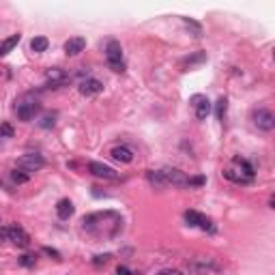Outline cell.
Wrapping results in <instances>:
<instances>
[{
    "mask_svg": "<svg viewBox=\"0 0 275 275\" xmlns=\"http://www.w3.org/2000/svg\"><path fill=\"white\" fill-rule=\"evenodd\" d=\"M88 170H91V174L99 176V179H105V181H119V172H116L114 168H110V166H105V163L91 161V163H88Z\"/></svg>",
    "mask_w": 275,
    "mask_h": 275,
    "instance_id": "cell-10",
    "label": "cell"
},
{
    "mask_svg": "<svg viewBox=\"0 0 275 275\" xmlns=\"http://www.w3.org/2000/svg\"><path fill=\"white\" fill-rule=\"evenodd\" d=\"M191 107L196 110V119L198 121H206V116L211 114V101L206 99L204 95H194L191 99H189Z\"/></svg>",
    "mask_w": 275,
    "mask_h": 275,
    "instance_id": "cell-9",
    "label": "cell"
},
{
    "mask_svg": "<svg viewBox=\"0 0 275 275\" xmlns=\"http://www.w3.org/2000/svg\"><path fill=\"white\" fill-rule=\"evenodd\" d=\"M226 112H228V99H226V97H219L217 103H215V116H217V121H224Z\"/></svg>",
    "mask_w": 275,
    "mask_h": 275,
    "instance_id": "cell-20",
    "label": "cell"
},
{
    "mask_svg": "<svg viewBox=\"0 0 275 275\" xmlns=\"http://www.w3.org/2000/svg\"><path fill=\"white\" fill-rule=\"evenodd\" d=\"M19 39H22V35L17 33V35H11L9 39H5V41L0 43V52H3V56H5V54H9V52L13 50V47L19 43Z\"/></svg>",
    "mask_w": 275,
    "mask_h": 275,
    "instance_id": "cell-18",
    "label": "cell"
},
{
    "mask_svg": "<svg viewBox=\"0 0 275 275\" xmlns=\"http://www.w3.org/2000/svg\"><path fill=\"white\" fill-rule=\"evenodd\" d=\"M17 262L22 264V267H35V264H37V256H35V254H24V256L17 258Z\"/></svg>",
    "mask_w": 275,
    "mask_h": 275,
    "instance_id": "cell-24",
    "label": "cell"
},
{
    "mask_svg": "<svg viewBox=\"0 0 275 275\" xmlns=\"http://www.w3.org/2000/svg\"><path fill=\"white\" fill-rule=\"evenodd\" d=\"M163 176L166 185H172V187H189V176L179 168H161L159 170Z\"/></svg>",
    "mask_w": 275,
    "mask_h": 275,
    "instance_id": "cell-4",
    "label": "cell"
},
{
    "mask_svg": "<svg viewBox=\"0 0 275 275\" xmlns=\"http://www.w3.org/2000/svg\"><path fill=\"white\" fill-rule=\"evenodd\" d=\"M110 155L121 163H131L133 161V153H131V149H127V146H114V149L110 151Z\"/></svg>",
    "mask_w": 275,
    "mask_h": 275,
    "instance_id": "cell-14",
    "label": "cell"
},
{
    "mask_svg": "<svg viewBox=\"0 0 275 275\" xmlns=\"http://www.w3.org/2000/svg\"><path fill=\"white\" fill-rule=\"evenodd\" d=\"M183 24L189 28V31L194 33V37H200L202 35V26L198 24V22H194V19H189V17H183Z\"/></svg>",
    "mask_w": 275,
    "mask_h": 275,
    "instance_id": "cell-23",
    "label": "cell"
},
{
    "mask_svg": "<svg viewBox=\"0 0 275 275\" xmlns=\"http://www.w3.org/2000/svg\"><path fill=\"white\" fill-rule=\"evenodd\" d=\"M11 179H13L17 185H22V183H28V181H31V174L24 172V170H19V168H15V170L11 172Z\"/></svg>",
    "mask_w": 275,
    "mask_h": 275,
    "instance_id": "cell-22",
    "label": "cell"
},
{
    "mask_svg": "<svg viewBox=\"0 0 275 275\" xmlns=\"http://www.w3.org/2000/svg\"><path fill=\"white\" fill-rule=\"evenodd\" d=\"M116 275H135V273H133V271H129V269H127L125 264H121V267L116 269Z\"/></svg>",
    "mask_w": 275,
    "mask_h": 275,
    "instance_id": "cell-30",
    "label": "cell"
},
{
    "mask_svg": "<svg viewBox=\"0 0 275 275\" xmlns=\"http://www.w3.org/2000/svg\"><path fill=\"white\" fill-rule=\"evenodd\" d=\"M161 275H183V273L176 269H166V271H161Z\"/></svg>",
    "mask_w": 275,
    "mask_h": 275,
    "instance_id": "cell-31",
    "label": "cell"
},
{
    "mask_svg": "<svg viewBox=\"0 0 275 275\" xmlns=\"http://www.w3.org/2000/svg\"><path fill=\"white\" fill-rule=\"evenodd\" d=\"M56 125V114H45L41 121H39V127H43V129H50V127Z\"/></svg>",
    "mask_w": 275,
    "mask_h": 275,
    "instance_id": "cell-25",
    "label": "cell"
},
{
    "mask_svg": "<svg viewBox=\"0 0 275 275\" xmlns=\"http://www.w3.org/2000/svg\"><path fill=\"white\" fill-rule=\"evenodd\" d=\"M7 241H11L15 248H22V250H26L28 245H31V237H28L26 230L22 228V226H17V224L7 228Z\"/></svg>",
    "mask_w": 275,
    "mask_h": 275,
    "instance_id": "cell-6",
    "label": "cell"
},
{
    "mask_svg": "<svg viewBox=\"0 0 275 275\" xmlns=\"http://www.w3.org/2000/svg\"><path fill=\"white\" fill-rule=\"evenodd\" d=\"M43 252L47 254V256H52V258H56V260H61V254H58L56 250H52V248H43Z\"/></svg>",
    "mask_w": 275,
    "mask_h": 275,
    "instance_id": "cell-29",
    "label": "cell"
},
{
    "mask_svg": "<svg viewBox=\"0 0 275 275\" xmlns=\"http://www.w3.org/2000/svg\"><path fill=\"white\" fill-rule=\"evenodd\" d=\"M224 176L228 181H232V183H239V185H250L252 183V179H248L239 168H226L224 170Z\"/></svg>",
    "mask_w": 275,
    "mask_h": 275,
    "instance_id": "cell-16",
    "label": "cell"
},
{
    "mask_svg": "<svg viewBox=\"0 0 275 275\" xmlns=\"http://www.w3.org/2000/svg\"><path fill=\"white\" fill-rule=\"evenodd\" d=\"M77 91H80L84 97H93V95H99L103 91V84L97 80V77H86V80L80 82Z\"/></svg>",
    "mask_w": 275,
    "mask_h": 275,
    "instance_id": "cell-11",
    "label": "cell"
},
{
    "mask_svg": "<svg viewBox=\"0 0 275 275\" xmlns=\"http://www.w3.org/2000/svg\"><path fill=\"white\" fill-rule=\"evenodd\" d=\"M47 47H50V41H47V37H35L33 41H31V50H33L35 54L45 52Z\"/></svg>",
    "mask_w": 275,
    "mask_h": 275,
    "instance_id": "cell-19",
    "label": "cell"
},
{
    "mask_svg": "<svg viewBox=\"0 0 275 275\" xmlns=\"http://www.w3.org/2000/svg\"><path fill=\"white\" fill-rule=\"evenodd\" d=\"M84 47H86V39L84 37H71L65 43V54L67 56H77V54L84 52Z\"/></svg>",
    "mask_w": 275,
    "mask_h": 275,
    "instance_id": "cell-12",
    "label": "cell"
},
{
    "mask_svg": "<svg viewBox=\"0 0 275 275\" xmlns=\"http://www.w3.org/2000/svg\"><path fill=\"white\" fill-rule=\"evenodd\" d=\"M185 222H187V226H191V228H200V230H209V232L215 230L213 222L198 211H185Z\"/></svg>",
    "mask_w": 275,
    "mask_h": 275,
    "instance_id": "cell-8",
    "label": "cell"
},
{
    "mask_svg": "<svg viewBox=\"0 0 275 275\" xmlns=\"http://www.w3.org/2000/svg\"><path fill=\"white\" fill-rule=\"evenodd\" d=\"M0 56H3V52H0Z\"/></svg>",
    "mask_w": 275,
    "mask_h": 275,
    "instance_id": "cell-33",
    "label": "cell"
},
{
    "mask_svg": "<svg viewBox=\"0 0 275 275\" xmlns=\"http://www.w3.org/2000/svg\"><path fill=\"white\" fill-rule=\"evenodd\" d=\"M105 63H107V67L112 69V71H116V73H123L125 71V61H123V47H121V43L119 41H107V45H105Z\"/></svg>",
    "mask_w": 275,
    "mask_h": 275,
    "instance_id": "cell-3",
    "label": "cell"
},
{
    "mask_svg": "<svg viewBox=\"0 0 275 275\" xmlns=\"http://www.w3.org/2000/svg\"><path fill=\"white\" fill-rule=\"evenodd\" d=\"M159 275H161V273H159Z\"/></svg>",
    "mask_w": 275,
    "mask_h": 275,
    "instance_id": "cell-34",
    "label": "cell"
},
{
    "mask_svg": "<svg viewBox=\"0 0 275 275\" xmlns=\"http://www.w3.org/2000/svg\"><path fill=\"white\" fill-rule=\"evenodd\" d=\"M206 61V54L204 52H198V54H194L191 58H185V61H183V67L185 69H191V67H196V65H200V63H204Z\"/></svg>",
    "mask_w": 275,
    "mask_h": 275,
    "instance_id": "cell-21",
    "label": "cell"
},
{
    "mask_svg": "<svg viewBox=\"0 0 275 275\" xmlns=\"http://www.w3.org/2000/svg\"><path fill=\"white\" fill-rule=\"evenodd\" d=\"M39 110H41V101H39V97L35 93H24L22 97L15 99V114L19 121H24V123L33 121L39 114Z\"/></svg>",
    "mask_w": 275,
    "mask_h": 275,
    "instance_id": "cell-2",
    "label": "cell"
},
{
    "mask_svg": "<svg viewBox=\"0 0 275 275\" xmlns=\"http://www.w3.org/2000/svg\"><path fill=\"white\" fill-rule=\"evenodd\" d=\"M0 241H7V228H0Z\"/></svg>",
    "mask_w": 275,
    "mask_h": 275,
    "instance_id": "cell-32",
    "label": "cell"
},
{
    "mask_svg": "<svg viewBox=\"0 0 275 275\" xmlns=\"http://www.w3.org/2000/svg\"><path fill=\"white\" fill-rule=\"evenodd\" d=\"M43 166H45V159H43V155H39V153H26L17 159V168L28 172V174L41 170Z\"/></svg>",
    "mask_w": 275,
    "mask_h": 275,
    "instance_id": "cell-5",
    "label": "cell"
},
{
    "mask_svg": "<svg viewBox=\"0 0 275 275\" xmlns=\"http://www.w3.org/2000/svg\"><path fill=\"white\" fill-rule=\"evenodd\" d=\"M15 131H13V127L9 125V123H3L0 125V138H13Z\"/></svg>",
    "mask_w": 275,
    "mask_h": 275,
    "instance_id": "cell-26",
    "label": "cell"
},
{
    "mask_svg": "<svg viewBox=\"0 0 275 275\" xmlns=\"http://www.w3.org/2000/svg\"><path fill=\"white\" fill-rule=\"evenodd\" d=\"M110 258H112V254H99V256H95L93 264H95V267H99V264H105Z\"/></svg>",
    "mask_w": 275,
    "mask_h": 275,
    "instance_id": "cell-27",
    "label": "cell"
},
{
    "mask_svg": "<svg viewBox=\"0 0 275 275\" xmlns=\"http://www.w3.org/2000/svg\"><path fill=\"white\" fill-rule=\"evenodd\" d=\"M252 119H254V125L258 127V129L262 131H273V127H275V116L271 110H267V107H260V110H256L252 114Z\"/></svg>",
    "mask_w": 275,
    "mask_h": 275,
    "instance_id": "cell-7",
    "label": "cell"
},
{
    "mask_svg": "<svg viewBox=\"0 0 275 275\" xmlns=\"http://www.w3.org/2000/svg\"><path fill=\"white\" fill-rule=\"evenodd\" d=\"M82 228L91 234H97V237H114L123 228V217L114 211L93 213L82 219Z\"/></svg>",
    "mask_w": 275,
    "mask_h": 275,
    "instance_id": "cell-1",
    "label": "cell"
},
{
    "mask_svg": "<svg viewBox=\"0 0 275 275\" xmlns=\"http://www.w3.org/2000/svg\"><path fill=\"white\" fill-rule=\"evenodd\" d=\"M73 211H75V206H73V202L69 200V198L58 200V204H56V213H58V217H61V219H69V217L73 215Z\"/></svg>",
    "mask_w": 275,
    "mask_h": 275,
    "instance_id": "cell-15",
    "label": "cell"
},
{
    "mask_svg": "<svg viewBox=\"0 0 275 275\" xmlns=\"http://www.w3.org/2000/svg\"><path fill=\"white\" fill-rule=\"evenodd\" d=\"M45 77H47V82H50V86H52V88L63 86V84L69 80V75L63 71V69H58V67H54V69H47Z\"/></svg>",
    "mask_w": 275,
    "mask_h": 275,
    "instance_id": "cell-13",
    "label": "cell"
},
{
    "mask_svg": "<svg viewBox=\"0 0 275 275\" xmlns=\"http://www.w3.org/2000/svg\"><path fill=\"white\" fill-rule=\"evenodd\" d=\"M204 183H206L204 176H189V187H200Z\"/></svg>",
    "mask_w": 275,
    "mask_h": 275,
    "instance_id": "cell-28",
    "label": "cell"
},
{
    "mask_svg": "<svg viewBox=\"0 0 275 275\" xmlns=\"http://www.w3.org/2000/svg\"><path fill=\"white\" fill-rule=\"evenodd\" d=\"M232 163L237 166V168H239V170H241L245 176H248V179H252V181H254V174H256V172H254V166H252L250 161L241 159V157H234V159H232Z\"/></svg>",
    "mask_w": 275,
    "mask_h": 275,
    "instance_id": "cell-17",
    "label": "cell"
}]
</instances>
